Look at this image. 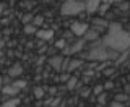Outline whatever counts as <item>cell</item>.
<instances>
[{"instance_id": "2", "label": "cell", "mask_w": 130, "mask_h": 107, "mask_svg": "<svg viewBox=\"0 0 130 107\" xmlns=\"http://www.w3.org/2000/svg\"><path fill=\"white\" fill-rule=\"evenodd\" d=\"M116 57H119V54L114 52V50H109V49L103 44V41H101V39L91 42V46H89V52L86 54V59L94 60V62L112 60V59H116Z\"/></svg>"}, {"instance_id": "32", "label": "cell", "mask_w": 130, "mask_h": 107, "mask_svg": "<svg viewBox=\"0 0 130 107\" xmlns=\"http://www.w3.org/2000/svg\"><path fill=\"white\" fill-rule=\"evenodd\" d=\"M0 83H2V78H0Z\"/></svg>"}, {"instance_id": "30", "label": "cell", "mask_w": 130, "mask_h": 107, "mask_svg": "<svg viewBox=\"0 0 130 107\" xmlns=\"http://www.w3.org/2000/svg\"><path fill=\"white\" fill-rule=\"evenodd\" d=\"M76 2H83V3H85V2H86V0H76Z\"/></svg>"}, {"instance_id": "16", "label": "cell", "mask_w": 130, "mask_h": 107, "mask_svg": "<svg viewBox=\"0 0 130 107\" xmlns=\"http://www.w3.org/2000/svg\"><path fill=\"white\" fill-rule=\"evenodd\" d=\"M0 107H18V99H11V101H7L3 102Z\"/></svg>"}, {"instance_id": "25", "label": "cell", "mask_w": 130, "mask_h": 107, "mask_svg": "<svg viewBox=\"0 0 130 107\" xmlns=\"http://www.w3.org/2000/svg\"><path fill=\"white\" fill-rule=\"evenodd\" d=\"M68 78H70V76H68V75H62V76H60V80H62V81H67Z\"/></svg>"}, {"instance_id": "8", "label": "cell", "mask_w": 130, "mask_h": 107, "mask_svg": "<svg viewBox=\"0 0 130 107\" xmlns=\"http://www.w3.org/2000/svg\"><path fill=\"white\" fill-rule=\"evenodd\" d=\"M83 46H85V39H81V41H78V42L72 44V47H65V52H67V54H75V52H80L81 49H83Z\"/></svg>"}, {"instance_id": "7", "label": "cell", "mask_w": 130, "mask_h": 107, "mask_svg": "<svg viewBox=\"0 0 130 107\" xmlns=\"http://www.w3.org/2000/svg\"><path fill=\"white\" fill-rule=\"evenodd\" d=\"M99 36H101V34H98L96 31H93L91 28H89V29L86 31V34L83 36V39H85V42H94V41H98V39H101Z\"/></svg>"}, {"instance_id": "28", "label": "cell", "mask_w": 130, "mask_h": 107, "mask_svg": "<svg viewBox=\"0 0 130 107\" xmlns=\"http://www.w3.org/2000/svg\"><path fill=\"white\" fill-rule=\"evenodd\" d=\"M2 10H3V5H0V13H2Z\"/></svg>"}, {"instance_id": "18", "label": "cell", "mask_w": 130, "mask_h": 107, "mask_svg": "<svg viewBox=\"0 0 130 107\" xmlns=\"http://www.w3.org/2000/svg\"><path fill=\"white\" fill-rule=\"evenodd\" d=\"M76 81H78V80H76L75 76L68 78V81H67V88H68V89H73V88H75V84H76Z\"/></svg>"}, {"instance_id": "26", "label": "cell", "mask_w": 130, "mask_h": 107, "mask_svg": "<svg viewBox=\"0 0 130 107\" xmlns=\"http://www.w3.org/2000/svg\"><path fill=\"white\" fill-rule=\"evenodd\" d=\"M112 2H116V3H120V2H124V0H112Z\"/></svg>"}, {"instance_id": "13", "label": "cell", "mask_w": 130, "mask_h": 107, "mask_svg": "<svg viewBox=\"0 0 130 107\" xmlns=\"http://www.w3.org/2000/svg\"><path fill=\"white\" fill-rule=\"evenodd\" d=\"M24 32H26V34H36V32H38V28H36L32 23H29V24L24 26Z\"/></svg>"}, {"instance_id": "20", "label": "cell", "mask_w": 130, "mask_h": 107, "mask_svg": "<svg viewBox=\"0 0 130 107\" xmlns=\"http://www.w3.org/2000/svg\"><path fill=\"white\" fill-rule=\"evenodd\" d=\"M54 47L55 49H65V41L62 39V41H57V42L54 44Z\"/></svg>"}, {"instance_id": "15", "label": "cell", "mask_w": 130, "mask_h": 107, "mask_svg": "<svg viewBox=\"0 0 130 107\" xmlns=\"http://www.w3.org/2000/svg\"><path fill=\"white\" fill-rule=\"evenodd\" d=\"M128 99H130L128 94H116V102H122V104H124V102L128 101Z\"/></svg>"}, {"instance_id": "31", "label": "cell", "mask_w": 130, "mask_h": 107, "mask_svg": "<svg viewBox=\"0 0 130 107\" xmlns=\"http://www.w3.org/2000/svg\"><path fill=\"white\" fill-rule=\"evenodd\" d=\"M128 81H130V73H128Z\"/></svg>"}, {"instance_id": "17", "label": "cell", "mask_w": 130, "mask_h": 107, "mask_svg": "<svg viewBox=\"0 0 130 107\" xmlns=\"http://www.w3.org/2000/svg\"><path fill=\"white\" fill-rule=\"evenodd\" d=\"M42 23H44V18H42V16H34V18H32V24H34L36 28H38V26H42Z\"/></svg>"}, {"instance_id": "11", "label": "cell", "mask_w": 130, "mask_h": 107, "mask_svg": "<svg viewBox=\"0 0 130 107\" xmlns=\"http://www.w3.org/2000/svg\"><path fill=\"white\" fill-rule=\"evenodd\" d=\"M36 36H38L39 39H44V41H49L54 36V31L51 29H38V32H36Z\"/></svg>"}, {"instance_id": "12", "label": "cell", "mask_w": 130, "mask_h": 107, "mask_svg": "<svg viewBox=\"0 0 130 107\" xmlns=\"http://www.w3.org/2000/svg\"><path fill=\"white\" fill-rule=\"evenodd\" d=\"M80 67H81V60H72L70 59V63H68L67 72H73V70H76V68H80Z\"/></svg>"}, {"instance_id": "21", "label": "cell", "mask_w": 130, "mask_h": 107, "mask_svg": "<svg viewBox=\"0 0 130 107\" xmlns=\"http://www.w3.org/2000/svg\"><path fill=\"white\" fill-rule=\"evenodd\" d=\"M34 94H36V97H39V99H41V97L44 96V91H42L41 88H36V89H34Z\"/></svg>"}, {"instance_id": "1", "label": "cell", "mask_w": 130, "mask_h": 107, "mask_svg": "<svg viewBox=\"0 0 130 107\" xmlns=\"http://www.w3.org/2000/svg\"><path fill=\"white\" fill-rule=\"evenodd\" d=\"M103 44L109 50L117 54H124L130 50V32H127L119 23H109L107 32L104 38H101Z\"/></svg>"}, {"instance_id": "22", "label": "cell", "mask_w": 130, "mask_h": 107, "mask_svg": "<svg viewBox=\"0 0 130 107\" xmlns=\"http://www.w3.org/2000/svg\"><path fill=\"white\" fill-rule=\"evenodd\" d=\"M103 91H104V86H96L94 88V94H98V96L103 94Z\"/></svg>"}, {"instance_id": "14", "label": "cell", "mask_w": 130, "mask_h": 107, "mask_svg": "<svg viewBox=\"0 0 130 107\" xmlns=\"http://www.w3.org/2000/svg\"><path fill=\"white\" fill-rule=\"evenodd\" d=\"M11 84H13L15 88H18L20 91H21L23 88H26V81H23V80H15V81H13Z\"/></svg>"}, {"instance_id": "23", "label": "cell", "mask_w": 130, "mask_h": 107, "mask_svg": "<svg viewBox=\"0 0 130 107\" xmlns=\"http://www.w3.org/2000/svg\"><path fill=\"white\" fill-rule=\"evenodd\" d=\"M103 86H104V89H112L114 88V83H112V81H107V83L103 84Z\"/></svg>"}, {"instance_id": "10", "label": "cell", "mask_w": 130, "mask_h": 107, "mask_svg": "<svg viewBox=\"0 0 130 107\" xmlns=\"http://www.w3.org/2000/svg\"><path fill=\"white\" fill-rule=\"evenodd\" d=\"M2 93L5 94V96H16V94L20 93V89L15 88L13 84H5V86L2 88Z\"/></svg>"}, {"instance_id": "27", "label": "cell", "mask_w": 130, "mask_h": 107, "mask_svg": "<svg viewBox=\"0 0 130 107\" xmlns=\"http://www.w3.org/2000/svg\"><path fill=\"white\" fill-rule=\"evenodd\" d=\"M127 93H128V94H130V86H127Z\"/></svg>"}, {"instance_id": "19", "label": "cell", "mask_w": 130, "mask_h": 107, "mask_svg": "<svg viewBox=\"0 0 130 107\" xmlns=\"http://www.w3.org/2000/svg\"><path fill=\"white\" fill-rule=\"evenodd\" d=\"M98 102H99V104H106V102H107V96H106V94H99V96H98Z\"/></svg>"}, {"instance_id": "6", "label": "cell", "mask_w": 130, "mask_h": 107, "mask_svg": "<svg viewBox=\"0 0 130 107\" xmlns=\"http://www.w3.org/2000/svg\"><path fill=\"white\" fill-rule=\"evenodd\" d=\"M63 59H65V57H62V55H55V57H51V59H49V65H51V67H54L55 70H62V63H63Z\"/></svg>"}, {"instance_id": "5", "label": "cell", "mask_w": 130, "mask_h": 107, "mask_svg": "<svg viewBox=\"0 0 130 107\" xmlns=\"http://www.w3.org/2000/svg\"><path fill=\"white\" fill-rule=\"evenodd\" d=\"M99 7H101V0H86V2H85V11L89 13V15L98 11Z\"/></svg>"}, {"instance_id": "29", "label": "cell", "mask_w": 130, "mask_h": 107, "mask_svg": "<svg viewBox=\"0 0 130 107\" xmlns=\"http://www.w3.org/2000/svg\"><path fill=\"white\" fill-rule=\"evenodd\" d=\"M2 57H3V52H2V50H0V59H2Z\"/></svg>"}, {"instance_id": "3", "label": "cell", "mask_w": 130, "mask_h": 107, "mask_svg": "<svg viewBox=\"0 0 130 107\" xmlns=\"http://www.w3.org/2000/svg\"><path fill=\"white\" fill-rule=\"evenodd\" d=\"M85 11V3L83 2H76V0H65L62 8H60V13L63 16H75Z\"/></svg>"}, {"instance_id": "24", "label": "cell", "mask_w": 130, "mask_h": 107, "mask_svg": "<svg viewBox=\"0 0 130 107\" xmlns=\"http://www.w3.org/2000/svg\"><path fill=\"white\" fill-rule=\"evenodd\" d=\"M109 107H125V105L122 104V102H116V101H114V102H111V105H109Z\"/></svg>"}, {"instance_id": "4", "label": "cell", "mask_w": 130, "mask_h": 107, "mask_svg": "<svg viewBox=\"0 0 130 107\" xmlns=\"http://www.w3.org/2000/svg\"><path fill=\"white\" fill-rule=\"evenodd\" d=\"M88 29H89L88 24H86V23H80V21L73 23L72 26H70V31H72L75 36H80V38H83V36L86 34V31H88Z\"/></svg>"}, {"instance_id": "9", "label": "cell", "mask_w": 130, "mask_h": 107, "mask_svg": "<svg viewBox=\"0 0 130 107\" xmlns=\"http://www.w3.org/2000/svg\"><path fill=\"white\" fill-rule=\"evenodd\" d=\"M21 73H23V68H21L20 63H15L13 67L8 68V76H10V78H16V76L21 75Z\"/></svg>"}]
</instances>
